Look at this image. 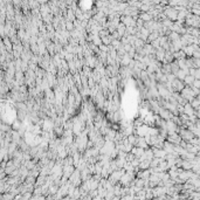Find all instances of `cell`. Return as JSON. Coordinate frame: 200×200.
Masks as SVG:
<instances>
[{
  "mask_svg": "<svg viewBox=\"0 0 200 200\" xmlns=\"http://www.w3.org/2000/svg\"><path fill=\"white\" fill-rule=\"evenodd\" d=\"M179 94H180V96H181L184 99H186L187 102H191L192 99L195 97V96L193 95V92H192V90H191V88H190V87H185V88H184Z\"/></svg>",
  "mask_w": 200,
  "mask_h": 200,
  "instance_id": "cell-1",
  "label": "cell"
},
{
  "mask_svg": "<svg viewBox=\"0 0 200 200\" xmlns=\"http://www.w3.org/2000/svg\"><path fill=\"white\" fill-rule=\"evenodd\" d=\"M183 108H184V110H183V114H185V115H186V116H188V117L193 115V113H194V109L191 107V104H190V103H186V104H185Z\"/></svg>",
  "mask_w": 200,
  "mask_h": 200,
  "instance_id": "cell-2",
  "label": "cell"
},
{
  "mask_svg": "<svg viewBox=\"0 0 200 200\" xmlns=\"http://www.w3.org/2000/svg\"><path fill=\"white\" fill-rule=\"evenodd\" d=\"M193 81H194V77H193V76H191V75H186V76H185V78H184V81H183V83L185 84V87H190V85H192V84H193Z\"/></svg>",
  "mask_w": 200,
  "mask_h": 200,
  "instance_id": "cell-3",
  "label": "cell"
},
{
  "mask_svg": "<svg viewBox=\"0 0 200 200\" xmlns=\"http://www.w3.org/2000/svg\"><path fill=\"white\" fill-rule=\"evenodd\" d=\"M193 77H194V80H200V69H195Z\"/></svg>",
  "mask_w": 200,
  "mask_h": 200,
  "instance_id": "cell-5",
  "label": "cell"
},
{
  "mask_svg": "<svg viewBox=\"0 0 200 200\" xmlns=\"http://www.w3.org/2000/svg\"><path fill=\"white\" fill-rule=\"evenodd\" d=\"M194 88H197V89H199L200 88V80H194L193 81V84H192Z\"/></svg>",
  "mask_w": 200,
  "mask_h": 200,
  "instance_id": "cell-6",
  "label": "cell"
},
{
  "mask_svg": "<svg viewBox=\"0 0 200 200\" xmlns=\"http://www.w3.org/2000/svg\"><path fill=\"white\" fill-rule=\"evenodd\" d=\"M128 138V142H129V144H131L132 146H136V144H137V141H138V137L136 136V135H131V136H129V137H127Z\"/></svg>",
  "mask_w": 200,
  "mask_h": 200,
  "instance_id": "cell-4",
  "label": "cell"
}]
</instances>
